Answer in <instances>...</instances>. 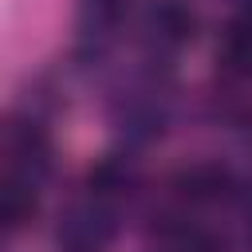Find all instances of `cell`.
I'll return each instance as SVG.
<instances>
[{"label": "cell", "mask_w": 252, "mask_h": 252, "mask_svg": "<svg viewBox=\"0 0 252 252\" xmlns=\"http://www.w3.org/2000/svg\"><path fill=\"white\" fill-rule=\"evenodd\" d=\"M51 165V146L35 122H16L4 138V177H20L28 185H39V177Z\"/></svg>", "instance_id": "1"}, {"label": "cell", "mask_w": 252, "mask_h": 252, "mask_svg": "<svg viewBox=\"0 0 252 252\" xmlns=\"http://www.w3.org/2000/svg\"><path fill=\"white\" fill-rule=\"evenodd\" d=\"M59 244L67 252H102L114 236V220L110 213L91 201V205H71L63 217H59Z\"/></svg>", "instance_id": "2"}, {"label": "cell", "mask_w": 252, "mask_h": 252, "mask_svg": "<svg viewBox=\"0 0 252 252\" xmlns=\"http://www.w3.org/2000/svg\"><path fill=\"white\" fill-rule=\"evenodd\" d=\"M142 32L154 47H181L197 32V16L185 0H150L142 12Z\"/></svg>", "instance_id": "3"}, {"label": "cell", "mask_w": 252, "mask_h": 252, "mask_svg": "<svg viewBox=\"0 0 252 252\" xmlns=\"http://www.w3.org/2000/svg\"><path fill=\"white\" fill-rule=\"evenodd\" d=\"M217 59L224 63V71H232L240 79H252V16H240L224 28Z\"/></svg>", "instance_id": "4"}, {"label": "cell", "mask_w": 252, "mask_h": 252, "mask_svg": "<svg viewBox=\"0 0 252 252\" xmlns=\"http://www.w3.org/2000/svg\"><path fill=\"white\" fill-rule=\"evenodd\" d=\"M177 185L189 201H217V197L228 193V173L217 169V165H193L177 177Z\"/></svg>", "instance_id": "5"}, {"label": "cell", "mask_w": 252, "mask_h": 252, "mask_svg": "<svg viewBox=\"0 0 252 252\" xmlns=\"http://www.w3.org/2000/svg\"><path fill=\"white\" fill-rule=\"evenodd\" d=\"M0 209H4V224H8V228L28 224L32 213H35V185H28V181H20V177H4Z\"/></svg>", "instance_id": "6"}, {"label": "cell", "mask_w": 252, "mask_h": 252, "mask_svg": "<svg viewBox=\"0 0 252 252\" xmlns=\"http://www.w3.org/2000/svg\"><path fill=\"white\" fill-rule=\"evenodd\" d=\"M158 252H213V240L197 224H173L158 236Z\"/></svg>", "instance_id": "7"}, {"label": "cell", "mask_w": 252, "mask_h": 252, "mask_svg": "<svg viewBox=\"0 0 252 252\" xmlns=\"http://www.w3.org/2000/svg\"><path fill=\"white\" fill-rule=\"evenodd\" d=\"M126 8H130V0H79L83 20L94 24V28H110V24H118V20L126 16Z\"/></svg>", "instance_id": "8"}, {"label": "cell", "mask_w": 252, "mask_h": 252, "mask_svg": "<svg viewBox=\"0 0 252 252\" xmlns=\"http://www.w3.org/2000/svg\"><path fill=\"white\" fill-rule=\"evenodd\" d=\"M244 4V16H252V0H240Z\"/></svg>", "instance_id": "9"}, {"label": "cell", "mask_w": 252, "mask_h": 252, "mask_svg": "<svg viewBox=\"0 0 252 252\" xmlns=\"http://www.w3.org/2000/svg\"><path fill=\"white\" fill-rule=\"evenodd\" d=\"M248 220H252V193H248Z\"/></svg>", "instance_id": "10"}]
</instances>
